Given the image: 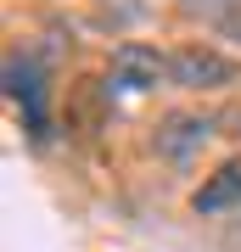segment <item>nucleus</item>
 Masks as SVG:
<instances>
[{"mask_svg":"<svg viewBox=\"0 0 241 252\" xmlns=\"http://www.w3.org/2000/svg\"><path fill=\"white\" fill-rule=\"evenodd\" d=\"M236 79H241V67L207 45H185L169 56V84H179V90H219V84H236Z\"/></svg>","mask_w":241,"mask_h":252,"instance_id":"1","label":"nucleus"},{"mask_svg":"<svg viewBox=\"0 0 241 252\" xmlns=\"http://www.w3.org/2000/svg\"><path fill=\"white\" fill-rule=\"evenodd\" d=\"M112 79L129 84V90H157L169 84V56L152 45H118L112 51Z\"/></svg>","mask_w":241,"mask_h":252,"instance_id":"2","label":"nucleus"},{"mask_svg":"<svg viewBox=\"0 0 241 252\" xmlns=\"http://www.w3.org/2000/svg\"><path fill=\"white\" fill-rule=\"evenodd\" d=\"M191 207H197V213H230V207H241V157L219 162V168L197 185Z\"/></svg>","mask_w":241,"mask_h":252,"instance_id":"3","label":"nucleus"},{"mask_svg":"<svg viewBox=\"0 0 241 252\" xmlns=\"http://www.w3.org/2000/svg\"><path fill=\"white\" fill-rule=\"evenodd\" d=\"M207 135H213V118H202V112H169L163 129H157V152L163 157H191Z\"/></svg>","mask_w":241,"mask_h":252,"instance_id":"4","label":"nucleus"}]
</instances>
